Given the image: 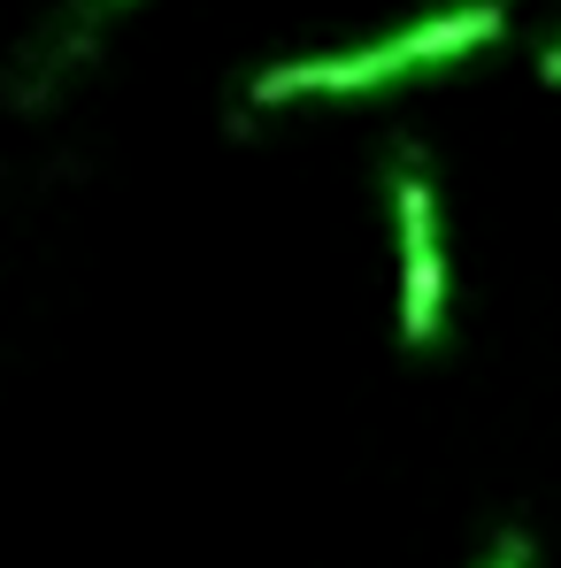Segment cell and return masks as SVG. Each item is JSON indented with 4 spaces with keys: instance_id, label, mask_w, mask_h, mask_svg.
<instances>
[{
    "instance_id": "4",
    "label": "cell",
    "mask_w": 561,
    "mask_h": 568,
    "mask_svg": "<svg viewBox=\"0 0 561 568\" xmlns=\"http://www.w3.org/2000/svg\"><path fill=\"white\" fill-rule=\"evenodd\" d=\"M539 78H547V85H561V39L547 47V54H539Z\"/></svg>"
},
{
    "instance_id": "5",
    "label": "cell",
    "mask_w": 561,
    "mask_h": 568,
    "mask_svg": "<svg viewBox=\"0 0 561 568\" xmlns=\"http://www.w3.org/2000/svg\"><path fill=\"white\" fill-rule=\"evenodd\" d=\"M492 568H523V538H500V561Z\"/></svg>"
},
{
    "instance_id": "3",
    "label": "cell",
    "mask_w": 561,
    "mask_h": 568,
    "mask_svg": "<svg viewBox=\"0 0 561 568\" xmlns=\"http://www.w3.org/2000/svg\"><path fill=\"white\" fill-rule=\"evenodd\" d=\"M500 23H508L500 0H469V8H447V16H423L408 31H392V54H400V70H439V62H462L477 47H492Z\"/></svg>"
},
{
    "instance_id": "6",
    "label": "cell",
    "mask_w": 561,
    "mask_h": 568,
    "mask_svg": "<svg viewBox=\"0 0 561 568\" xmlns=\"http://www.w3.org/2000/svg\"><path fill=\"white\" fill-rule=\"evenodd\" d=\"M108 8H123V0H108Z\"/></svg>"
},
{
    "instance_id": "1",
    "label": "cell",
    "mask_w": 561,
    "mask_h": 568,
    "mask_svg": "<svg viewBox=\"0 0 561 568\" xmlns=\"http://www.w3.org/2000/svg\"><path fill=\"white\" fill-rule=\"evenodd\" d=\"M392 207H400V254H408L400 331H408V346H431V331H439V239H431V185H423V162L415 154H400Z\"/></svg>"
},
{
    "instance_id": "2",
    "label": "cell",
    "mask_w": 561,
    "mask_h": 568,
    "mask_svg": "<svg viewBox=\"0 0 561 568\" xmlns=\"http://www.w3.org/2000/svg\"><path fill=\"white\" fill-rule=\"evenodd\" d=\"M392 78H408V70H400L392 39H377V47H354V54H315V62H278V70H262V78L247 85V100L278 108V100H300V93H370V85H392Z\"/></svg>"
}]
</instances>
